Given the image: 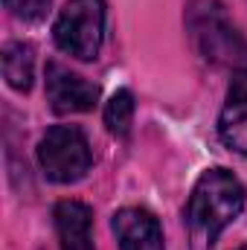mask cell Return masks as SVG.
I'll list each match as a JSON object with an SVG mask.
<instances>
[{
	"mask_svg": "<svg viewBox=\"0 0 247 250\" xmlns=\"http://www.w3.org/2000/svg\"><path fill=\"white\" fill-rule=\"evenodd\" d=\"M186 29L195 50L209 64L230 67L233 73L247 70V41L218 0H192L186 9Z\"/></svg>",
	"mask_w": 247,
	"mask_h": 250,
	"instance_id": "6da1fadb",
	"label": "cell"
},
{
	"mask_svg": "<svg viewBox=\"0 0 247 250\" xmlns=\"http://www.w3.org/2000/svg\"><path fill=\"white\" fill-rule=\"evenodd\" d=\"M245 187L227 169H206L189 195L186 215L192 227H198L209 242L221 236L227 224H233L245 209Z\"/></svg>",
	"mask_w": 247,
	"mask_h": 250,
	"instance_id": "7a4b0ae2",
	"label": "cell"
},
{
	"mask_svg": "<svg viewBox=\"0 0 247 250\" xmlns=\"http://www.w3.org/2000/svg\"><path fill=\"white\" fill-rule=\"evenodd\" d=\"M53 38L79 62H93L105 38V0H67L56 18Z\"/></svg>",
	"mask_w": 247,
	"mask_h": 250,
	"instance_id": "3957f363",
	"label": "cell"
},
{
	"mask_svg": "<svg viewBox=\"0 0 247 250\" xmlns=\"http://www.w3.org/2000/svg\"><path fill=\"white\" fill-rule=\"evenodd\" d=\"M38 163L53 184H76L93 163L90 143L79 125H53L38 143Z\"/></svg>",
	"mask_w": 247,
	"mask_h": 250,
	"instance_id": "277c9868",
	"label": "cell"
},
{
	"mask_svg": "<svg viewBox=\"0 0 247 250\" xmlns=\"http://www.w3.org/2000/svg\"><path fill=\"white\" fill-rule=\"evenodd\" d=\"M47 99L56 114H84L99 102V84L53 62L47 64Z\"/></svg>",
	"mask_w": 247,
	"mask_h": 250,
	"instance_id": "5b68a950",
	"label": "cell"
},
{
	"mask_svg": "<svg viewBox=\"0 0 247 250\" xmlns=\"http://www.w3.org/2000/svg\"><path fill=\"white\" fill-rule=\"evenodd\" d=\"M114 233L120 250H166L163 248V230L154 212L143 207H125L114 215Z\"/></svg>",
	"mask_w": 247,
	"mask_h": 250,
	"instance_id": "8992f818",
	"label": "cell"
},
{
	"mask_svg": "<svg viewBox=\"0 0 247 250\" xmlns=\"http://www.w3.org/2000/svg\"><path fill=\"white\" fill-rule=\"evenodd\" d=\"M218 137L227 148L247 157V70L233 73L227 105L218 117Z\"/></svg>",
	"mask_w": 247,
	"mask_h": 250,
	"instance_id": "52a82bcc",
	"label": "cell"
},
{
	"mask_svg": "<svg viewBox=\"0 0 247 250\" xmlns=\"http://www.w3.org/2000/svg\"><path fill=\"white\" fill-rule=\"evenodd\" d=\"M53 218L62 250H93V209L87 204L59 201Z\"/></svg>",
	"mask_w": 247,
	"mask_h": 250,
	"instance_id": "ba28073f",
	"label": "cell"
},
{
	"mask_svg": "<svg viewBox=\"0 0 247 250\" xmlns=\"http://www.w3.org/2000/svg\"><path fill=\"white\" fill-rule=\"evenodd\" d=\"M3 79L12 90H21V93H26L32 87V79H35V50H32V44L12 41L3 50Z\"/></svg>",
	"mask_w": 247,
	"mask_h": 250,
	"instance_id": "9c48e42d",
	"label": "cell"
},
{
	"mask_svg": "<svg viewBox=\"0 0 247 250\" xmlns=\"http://www.w3.org/2000/svg\"><path fill=\"white\" fill-rule=\"evenodd\" d=\"M131 123H134V93L131 90H117L108 105H105V125L111 134L117 137H125L131 131Z\"/></svg>",
	"mask_w": 247,
	"mask_h": 250,
	"instance_id": "30bf717a",
	"label": "cell"
},
{
	"mask_svg": "<svg viewBox=\"0 0 247 250\" xmlns=\"http://www.w3.org/2000/svg\"><path fill=\"white\" fill-rule=\"evenodd\" d=\"M53 0H6V9L21 21H44Z\"/></svg>",
	"mask_w": 247,
	"mask_h": 250,
	"instance_id": "8fae6325",
	"label": "cell"
},
{
	"mask_svg": "<svg viewBox=\"0 0 247 250\" xmlns=\"http://www.w3.org/2000/svg\"><path fill=\"white\" fill-rule=\"evenodd\" d=\"M236 250H247V245H245V248H236Z\"/></svg>",
	"mask_w": 247,
	"mask_h": 250,
	"instance_id": "7c38bea8",
	"label": "cell"
}]
</instances>
